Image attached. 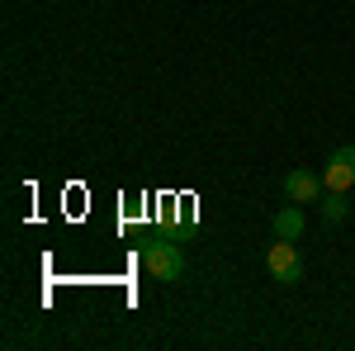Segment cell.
Here are the masks:
<instances>
[{
    "label": "cell",
    "mask_w": 355,
    "mask_h": 351,
    "mask_svg": "<svg viewBox=\"0 0 355 351\" xmlns=\"http://www.w3.org/2000/svg\"><path fill=\"white\" fill-rule=\"evenodd\" d=\"M142 266L157 280H180L185 275V252H180V243H142Z\"/></svg>",
    "instance_id": "obj_1"
},
{
    "label": "cell",
    "mask_w": 355,
    "mask_h": 351,
    "mask_svg": "<svg viewBox=\"0 0 355 351\" xmlns=\"http://www.w3.org/2000/svg\"><path fill=\"white\" fill-rule=\"evenodd\" d=\"M266 270H270L279 285H299L303 280V256L294 243H284V238H275L270 252H266Z\"/></svg>",
    "instance_id": "obj_2"
},
{
    "label": "cell",
    "mask_w": 355,
    "mask_h": 351,
    "mask_svg": "<svg viewBox=\"0 0 355 351\" xmlns=\"http://www.w3.org/2000/svg\"><path fill=\"white\" fill-rule=\"evenodd\" d=\"M322 186L336 190V195H346L355 186V147H336L327 157V171H322Z\"/></svg>",
    "instance_id": "obj_3"
},
{
    "label": "cell",
    "mask_w": 355,
    "mask_h": 351,
    "mask_svg": "<svg viewBox=\"0 0 355 351\" xmlns=\"http://www.w3.org/2000/svg\"><path fill=\"white\" fill-rule=\"evenodd\" d=\"M322 176H313V171H303V166H294L289 176H284V195L294 199V204H313V199H322Z\"/></svg>",
    "instance_id": "obj_4"
},
{
    "label": "cell",
    "mask_w": 355,
    "mask_h": 351,
    "mask_svg": "<svg viewBox=\"0 0 355 351\" xmlns=\"http://www.w3.org/2000/svg\"><path fill=\"white\" fill-rule=\"evenodd\" d=\"M270 228H275V238H284V243H299V238H303V209L294 204V199H289V204L275 214Z\"/></svg>",
    "instance_id": "obj_5"
},
{
    "label": "cell",
    "mask_w": 355,
    "mask_h": 351,
    "mask_svg": "<svg viewBox=\"0 0 355 351\" xmlns=\"http://www.w3.org/2000/svg\"><path fill=\"white\" fill-rule=\"evenodd\" d=\"M318 209H322V218H327V223H341V218L351 214V209H346V195H336V190H327V199H322Z\"/></svg>",
    "instance_id": "obj_6"
}]
</instances>
